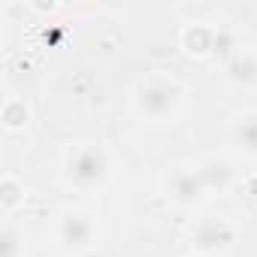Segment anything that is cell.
<instances>
[{
	"label": "cell",
	"mask_w": 257,
	"mask_h": 257,
	"mask_svg": "<svg viewBox=\"0 0 257 257\" xmlns=\"http://www.w3.org/2000/svg\"><path fill=\"white\" fill-rule=\"evenodd\" d=\"M112 173L103 143H76L64 152V182L79 194H97Z\"/></svg>",
	"instance_id": "obj_1"
},
{
	"label": "cell",
	"mask_w": 257,
	"mask_h": 257,
	"mask_svg": "<svg viewBox=\"0 0 257 257\" xmlns=\"http://www.w3.org/2000/svg\"><path fill=\"white\" fill-rule=\"evenodd\" d=\"M134 109L152 124H173L182 112V88L167 76H146L134 91Z\"/></svg>",
	"instance_id": "obj_2"
},
{
	"label": "cell",
	"mask_w": 257,
	"mask_h": 257,
	"mask_svg": "<svg viewBox=\"0 0 257 257\" xmlns=\"http://www.w3.org/2000/svg\"><path fill=\"white\" fill-rule=\"evenodd\" d=\"M100 242V221L88 209H64L55 221V245L64 254H85Z\"/></svg>",
	"instance_id": "obj_3"
},
{
	"label": "cell",
	"mask_w": 257,
	"mask_h": 257,
	"mask_svg": "<svg viewBox=\"0 0 257 257\" xmlns=\"http://www.w3.org/2000/svg\"><path fill=\"white\" fill-rule=\"evenodd\" d=\"M164 191H167V197L176 206H185V209H194V206H200L209 197L206 188H203V179L197 173V164L194 167L191 164L170 167V173L164 176Z\"/></svg>",
	"instance_id": "obj_4"
},
{
	"label": "cell",
	"mask_w": 257,
	"mask_h": 257,
	"mask_svg": "<svg viewBox=\"0 0 257 257\" xmlns=\"http://www.w3.org/2000/svg\"><path fill=\"white\" fill-rule=\"evenodd\" d=\"M197 173H200L203 188H206L209 197H212V194H227V191L233 188V182H236V170H233V164H230L227 158H221V155H209V158H203V161L197 164Z\"/></svg>",
	"instance_id": "obj_5"
},
{
	"label": "cell",
	"mask_w": 257,
	"mask_h": 257,
	"mask_svg": "<svg viewBox=\"0 0 257 257\" xmlns=\"http://www.w3.org/2000/svg\"><path fill=\"white\" fill-rule=\"evenodd\" d=\"M233 239H236L233 227L224 224V221H212V218L200 221V224L194 227V233H191V245H194L197 251H203V254L224 251V248H230Z\"/></svg>",
	"instance_id": "obj_6"
},
{
	"label": "cell",
	"mask_w": 257,
	"mask_h": 257,
	"mask_svg": "<svg viewBox=\"0 0 257 257\" xmlns=\"http://www.w3.org/2000/svg\"><path fill=\"white\" fill-rule=\"evenodd\" d=\"M224 79H227L233 88H248L251 82H257V49L239 46V49L224 61Z\"/></svg>",
	"instance_id": "obj_7"
},
{
	"label": "cell",
	"mask_w": 257,
	"mask_h": 257,
	"mask_svg": "<svg viewBox=\"0 0 257 257\" xmlns=\"http://www.w3.org/2000/svg\"><path fill=\"white\" fill-rule=\"evenodd\" d=\"M230 143L242 158L257 161V112H242L230 127Z\"/></svg>",
	"instance_id": "obj_8"
},
{
	"label": "cell",
	"mask_w": 257,
	"mask_h": 257,
	"mask_svg": "<svg viewBox=\"0 0 257 257\" xmlns=\"http://www.w3.org/2000/svg\"><path fill=\"white\" fill-rule=\"evenodd\" d=\"M212 40H215V28H203V25H188L182 34V43L191 55H212Z\"/></svg>",
	"instance_id": "obj_9"
},
{
	"label": "cell",
	"mask_w": 257,
	"mask_h": 257,
	"mask_svg": "<svg viewBox=\"0 0 257 257\" xmlns=\"http://www.w3.org/2000/svg\"><path fill=\"white\" fill-rule=\"evenodd\" d=\"M25 233L19 227H4L0 230V257H25Z\"/></svg>",
	"instance_id": "obj_10"
},
{
	"label": "cell",
	"mask_w": 257,
	"mask_h": 257,
	"mask_svg": "<svg viewBox=\"0 0 257 257\" xmlns=\"http://www.w3.org/2000/svg\"><path fill=\"white\" fill-rule=\"evenodd\" d=\"M25 200V185L16 179V176H4V182H0V206H4V212H16V206Z\"/></svg>",
	"instance_id": "obj_11"
},
{
	"label": "cell",
	"mask_w": 257,
	"mask_h": 257,
	"mask_svg": "<svg viewBox=\"0 0 257 257\" xmlns=\"http://www.w3.org/2000/svg\"><path fill=\"white\" fill-rule=\"evenodd\" d=\"M28 118H31V112H28L25 100H16V97H13V100L4 103V124L10 127V131H19V127H25Z\"/></svg>",
	"instance_id": "obj_12"
},
{
	"label": "cell",
	"mask_w": 257,
	"mask_h": 257,
	"mask_svg": "<svg viewBox=\"0 0 257 257\" xmlns=\"http://www.w3.org/2000/svg\"><path fill=\"white\" fill-rule=\"evenodd\" d=\"M236 49H239V46H236L233 31H230V28H218V31H215V40H212V55H218L221 61H227Z\"/></svg>",
	"instance_id": "obj_13"
}]
</instances>
